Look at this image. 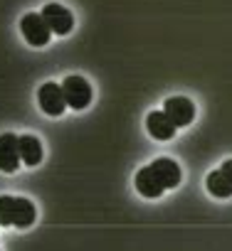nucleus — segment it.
<instances>
[{"label":"nucleus","instance_id":"39448f33","mask_svg":"<svg viewBox=\"0 0 232 251\" xmlns=\"http://www.w3.org/2000/svg\"><path fill=\"white\" fill-rule=\"evenodd\" d=\"M40 15H42V20L47 23V27H50L52 35L64 37V35H69L72 27H74V15H72L64 5H59V3H47Z\"/></svg>","mask_w":232,"mask_h":251},{"label":"nucleus","instance_id":"f03ea898","mask_svg":"<svg viewBox=\"0 0 232 251\" xmlns=\"http://www.w3.org/2000/svg\"><path fill=\"white\" fill-rule=\"evenodd\" d=\"M37 219V207L28 197L0 195V226H18L28 229Z\"/></svg>","mask_w":232,"mask_h":251},{"label":"nucleus","instance_id":"0eeeda50","mask_svg":"<svg viewBox=\"0 0 232 251\" xmlns=\"http://www.w3.org/2000/svg\"><path fill=\"white\" fill-rule=\"evenodd\" d=\"M163 113L173 121L175 128H183V126H190L195 118V103L188 96H171L163 103Z\"/></svg>","mask_w":232,"mask_h":251},{"label":"nucleus","instance_id":"1a4fd4ad","mask_svg":"<svg viewBox=\"0 0 232 251\" xmlns=\"http://www.w3.org/2000/svg\"><path fill=\"white\" fill-rule=\"evenodd\" d=\"M20 168V151H18V136L3 133L0 136V173L13 175Z\"/></svg>","mask_w":232,"mask_h":251},{"label":"nucleus","instance_id":"f257e3e1","mask_svg":"<svg viewBox=\"0 0 232 251\" xmlns=\"http://www.w3.org/2000/svg\"><path fill=\"white\" fill-rule=\"evenodd\" d=\"M180 165L173 158H156L153 163L144 165L134 175V187L146 200H158L166 190H173L180 185Z\"/></svg>","mask_w":232,"mask_h":251},{"label":"nucleus","instance_id":"423d86ee","mask_svg":"<svg viewBox=\"0 0 232 251\" xmlns=\"http://www.w3.org/2000/svg\"><path fill=\"white\" fill-rule=\"evenodd\" d=\"M37 103H40V108H42L47 116H62V113L67 111V101H64L62 84H57V81L42 84L40 91H37Z\"/></svg>","mask_w":232,"mask_h":251},{"label":"nucleus","instance_id":"9b49d317","mask_svg":"<svg viewBox=\"0 0 232 251\" xmlns=\"http://www.w3.org/2000/svg\"><path fill=\"white\" fill-rule=\"evenodd\" d=\"M18 151H20V163L28 168H35L42 163V143L37 136H18Z\"/></svg>","mask_w":232,"mask_h":251},{"label":"nucleus","instance_id":"6e6552de","mask_svg":"<svg viewBox=\"0 0 232 251\" xmlns=\"http://www.w3.org/2000/svg\"><path fill=\"white\" fill-rule=\"evenodd\" d=\"M205 187L212 197L217 200H227L232 197V158L225 160L217 170H212L205 180Z\"/></svg>","mask_w":232,"mask_h":251},{"label":"nucleus","instance_id":"9d476101","mask_svg":"<svg viewBox=\"0 0 232 251\" xmlns=\"http://www.w3.org/2000/svg\"><path fill=\"white\" fill-rule=\"evenodd\" d=\"M146 128H148L151 138H156V141H171L175 136V131H178L173 126V121L163 111H151L146 116Z\"/></svg>","mask_w":232,"mask_h":251},{"label":"nucleus","instance_id":"7ed1b4c3","mask_svg":"<svg viewBox=\"0 0 232 251\" xmlns=\"http://www.w3.org/2000/svg\"><path fill=\"white\" fill-rule=\"evenodd\" d=\"M62 91H64V101H67V108H74V111H84L89 103H91V84L79 76V74H69L64 81H62Z\"/></svg>","mask_w":232,"mask_h":251},{"label":"nucleus","instance_id":"20e7f679","mask_svg":"<svg viewBox=\"0 0 232 251\" xmlns=\"http://www.w3.org/2000/svg\"><path fill=\"white\" fill-rule=\"evenodd\" d=\"M20 32H23V37H25V42H28L30 47H45V45H50V40H52V32H50V27H47V23L42 20L40 13H28V15H23V20H20Z\"/></svg>","mask_w":232,"mask_h":251}]
</instances>
